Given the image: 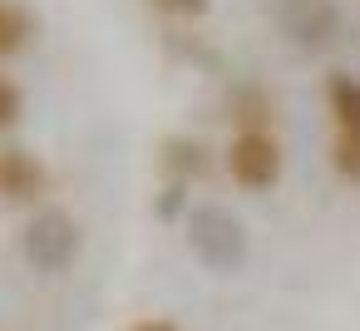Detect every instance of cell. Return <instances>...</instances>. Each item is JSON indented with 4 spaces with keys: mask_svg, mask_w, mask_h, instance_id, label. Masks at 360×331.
Listing matches in <instances>:
<instances>
[{
    "mask_svg": "<svg viewBox=\"0 0 360 331\" xmlns=\"http://www.w3.org/2000/svg\"><path fill=\"white\" fill-rule=\"evenodd\" d=\"M188 247H193V257H198L202 267H212V272H237L242 257H247V227H242L227 208L198 203V208H188Z\"/></svg>",
    "mask_w": 360,
    "mask_h": 331,
    "instance_id": "obj_1",
    "label": "cell"
},
{
    "mask_svg": "<svg viewBox=\"0 0 360 331\" xmlns=\"http://www.w3.org/2000/svg\"><path fill=\"white\" fill-rule=\"evenodd\" d=\"M20 252L35 272H65L79 252V223L65 208H40L20 232Z\"/></svg>",
    "mask_w": 360,
    "mask_h": 331,
    "instance_id": "obj_2",
    "label": "cell"
},
{
    "mask_svg": "<svg viewBox=\"0 0 360 331\" xmlns=\"http://www.w3.org/2000/svg\"><path fill=\"white\" fill-rule=\"evenodd\" d=\"M227 173L237 188L262 193L281 178V144L271 139V129H242L227 144Z\"/></svg>",
    "mask_w": 360,
    "mask_h": 331,
    "instance_id": "obj_3",
    "label": "cell"
},
{
    "mask_svg": "<svg viewBox=\"0 0 360 331\" xmlns=\"http://www.w3.org/2000/svg\"><path fill=\"white\" fill-rule=\"evenodd\" d=\"M276 20L296 45H326L340 25L335 0H276Z\"/></svg>",
    "mask_w": 360,
    "mask_h": 331,
    "instance_id": "obj_4",
    "label": "cell"
},
{
    "mask_svg": "<svg viewBox=\"0 0 360 331\" xmlns=\"http://www.w3.org/2000/svg\"><path fill=\"white\" fill-rule=\"evenodd\" d=\"M50 188V168L30 149H0V198L6 203H35Z\"/></svg>",
    "mask_w": 360,
    "mask_h": 331,
    "instance_id": "obj_5",
    "label": "cell"
},
{
    "mask_svg": "<svg viewBox=\"0 0 360 331\" xmlns=\"http://www.w3.org/2000/svg\"><path fill=\"white\" fill-rule=\"evenodd\" d=\"M202 168H207V149L193 134H168L158 144V173H163V183H193Z\"/></svg>",
    "mask_w": 360,
    "mask_h": 331,
    "instance_id": "obj_6",
    "label": "cell"
},
{
    "mask_svg": "<svg viewBox=\"0 0 360 331\" xmlns=\"http://www.w3.org/2000/svg\"><path fill=\"white\" fill-rule=\"evenodd\" d=\"M35 30H40V20L20 6V0H0V60L20 55L35 40Z\"/></svg>",
    "mask_w": 360,
    "mask_h": 331,
    "instance_id": "obj_7",
    "label": "cell"
},
{
    "mask_svg": "<svg viewBox=\"0 0 360 331\" xmlns=\"http://www.w3.org/2000/svg\"><path fill=\"white\" fill-rule=\"evenodd\" d=\"M326 104H330L335 129L360 134V85H355L350 75H330V80H326Z\"/></svg>",
    "mask_w": 360,
    "mask_h": 331,
    "instance_id": "obj_8",
    "label": "cell"
},
{
    "mask_svg": "<svg viewBox=\"0 0 360 331\" xmlns=\"http://www.w3.org/2000/svg\"><path fill=\"white\" fill-rule=\"evenodd\" d=\"M232 119H237V134L242 129H266V119H271V104H266V94L262 89H237L232 94Z\"/></svg>",
    "mask_w": 360,
    "mask_h": 331,
    "instance_id": "obj_9",
    "label": "cell"
},
{
    "mask_svg": "<svg viewBox=\"0 0 360 331\" xmlns=\"http://www.w3.org/2000/svg\"><path fill=\"white\" fill-rule=\"evenodd\" d=\"M330 168H335L345 183H360V134L335 129V139H330Z\"/></svg>",
    "mask_w": 360,
    "mask_h": 331,
    "instance_id": "obj_10",
    "label": "cell"
},
{
    "mask_svg": "<svg viewBox=\"0 0 360 331\" xmlns=\"http://www.w3.org/2000/svg\"><path fill=\"white\" fill-rule=\"evenodd\" d=\"M20 114H25V94H20V85H15L11 75H0V129H11Z\"/></svg>",
    "mask_w": 360,
    "mask_h": 331,
    "instance_id": "obj_11",
    "label": "cell"
},
{
    "mask_svg": "<svg viewBox=\"0 0 360 331\" xmlns=\"http://www.w3.org/2000/svg\"><path fill=\"white\" fill-rule=\"evenodd\" d=\"M183 203H188V183H163V188H158V203H153V213L168 223V218H178V213H183Z\"/></svg>",
    "mask_w": 360,
    "mask_h": 331,
    "instance_id": "obj_12",
    "label": "cell"
},
{
    "mask_svg": "<svg viewBox=\"0 0 360 331\" xmlns=\"http://www.w3.org/2000/svg\"><path fill=\"white\" fill-rule=\"evenodd\" d=\"M153 6H158L163 15H183V20H193V15L207 11V0H153Z\"/></svg>",
    "mask_w": 360,
    "mask_h": 331,
    "instance_id": "obj_13",
    "label": "cell"
},
{
    "mask_svg": "<svg viewBox=\"0 0 360 331\" xmlns=\"http://www.w3.org/2000/svg\"><path fill=\"white\" fill-rule=\"evenodd\" d=\"M129 331H178V321H168V316H143V321H134Z\"/></svg>",
    "mask_w": 360,
    "mask_h": 331,
    "instance_id": "obj_14",
    "label": "cell"
}]
</instances>
